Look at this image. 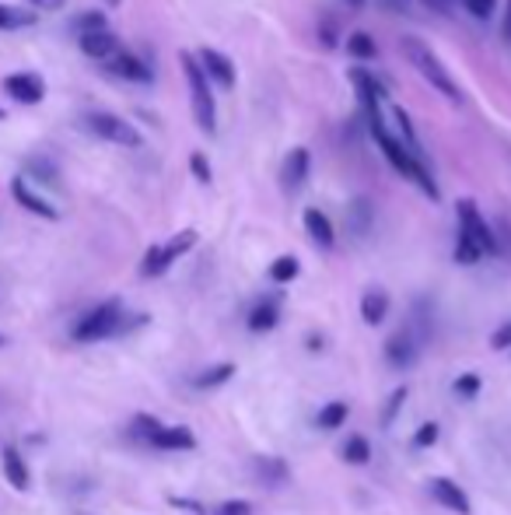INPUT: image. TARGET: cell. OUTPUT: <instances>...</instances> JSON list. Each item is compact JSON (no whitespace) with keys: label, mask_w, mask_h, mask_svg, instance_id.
<instances>
[{"label":"cell","mask_w":511,"mask_h":515,"mask_svg":"<svg viewBox=\"0 0 511 515\" xmlns=\"http://www.w3.org/2000/svg\"><path fill=\"white\" fill-rule=\"evenodd\" d=\"M182 63V74H186V84H189V99H193V116H196V126L204 133H214L218 130V106H214V95H211V81L200 67V60L193 53H179Z\"/></svg>","instance_id":"cell-3"},{"label":"cell","mask_w":511,"mask_h":515,"mask_svg":"<svg viewBox=\"0 0 511 515\" xmlns=\"http://www.w3.org/2000/svg\"><path fill=\"white\" fill-rule=\"evenodd\" d=\"M386 361L396 368V372H406L413 361H417V341L410 330H399L386 341Z\"/></svg>","instance_id":"cell-14"},{"label":"cell","mask_w":511,"mask_h":515,"mask_svg":"<svg viewBox=\"0 0 511 515\" xmlns=\"http://www.w3.org/2000/svg\"><path fill=\"white\" fill-rule=\"evenodd\" d=\"M424 4H427L431 11H438V14H449V11H452L455 0H424Z\"/></svg>","instance_id":"cell-42"},{"label":"cell","mask_w":511,"mask_h":515,"mask_svg":"<svg viewBox=\"0 0 511 515\" xmlns=\"http://www.w3.org/2000/svg\"><path fill=\"white\" fill-rule=\"evenodd\" d=\"M301 221H305V231H308V238L315 242V245H323V249H333V242H337V231H333V221L319 211V207H308L305 214H301Z\"/></svg>","instance_id":"cell-19"},{"label":"cell","mask_w":511,"mask_h":515,"mask_svg":"<svg viewBox=\"0 0 511 515\" xmlns=\"http://www.w3.org/2000/svg\"><path fill=\"white\" fill-rule=\"evenodd\" d=\"M347 4H350V7H361V4H364V0H347Z\"/></svg>","instance_id":"cell-44"},{"label":"cell","mask_w":511,"mask_h":515,"mask_svg":"<svg viewBox=\"0 0 511 515\" xmlns=\"http://www.w3.org/2000/svg\"><path fill=\"white\" fill-rule=\"evenodd\" d=\"M0 463H4V477L14 491H25L28 487V466H25V456L14 449V446H4L0 453Z\"/></svg>","instance_id":"cell-22"},{"label":"cell","mask_w":511,"mask_h":515,"mask_svg":"<svg viewBox=\"0 0 511 515\" xmlns=\"http://www.w3.org/2000/svg\"><path fill=\"white\" fill-rule=\"evenodd\" d=\"M505 39L511 43V4H508V18H505Z\"/></svg>","instance_id":"cell-43"},{"label":"cell","mask_w":511,"mask_h":515,"mask_svg":"<svg viewBox=\"0 0 511 515\" xmlns=\"http://www.w3.org/2000/svg\"><path fill=\"white\" fill-rule=\"evenodd\" d=\"M438 435H442V428H438L435 421H424V424L417 428V435H413V446H417V449H431V446L438 442Z\"/></svg>","instance_id":"cell-36"},{"label":"cell","mask_w":511,"mask_h":515,"mask_svg":"<svg viewBox=\"0 0 511 515\" xmlns=\"http://www.w3.org/2000/svg\"><path fill=\"white\" fill-rule=\"evenodd\" d=\"M455 214H459V231L483 253V256H498V231L487 225V218L480 214V207L473 200H459L455 204Z\"/></svg>","instance_id":"cell-5"},{"label":"cell","mask_w":511,"mask_h":515,"mask_svg":"<svg viewBox=\"0 0 511 515\" xmlns=\"http://www.w3.org/2000/svg\"><path fill=\"white\" fill-rule=\"evenodd\" d=\"M106 4H109V7H116V4H119V0H106Z\"/></svg>","instance_id":"cell-45"},{"label":"cell","mask_w":511,"mask_h":515,"mask_svg":"<svg viewBox=\"0 0 511 515\" xmlns=\"http://www.w3.org/2000/svg\"><path fill=\"white\" fill-rule=\"evenodd\" d=\"M252 470H256V477H259L267 487H281V484H287V477H291V466H287L281 456H256L252 459Z\"/></svg>","instance_id":"cell-21"},{"label":"cell","mask_w":511,"mask_h":515,"mask_svg":"<svg viewBox=\"0 0 511 515\" xmlns=\"http://www.w3.org/2000/svg\"><path fill=\"white\" fill-rule=\"evenodd\" d=\"M158 428H162V421H158V417H151V414H137V417H133V424H130V435H133L137 442H144V446H148V442H151V435H155Z\"/></svg>","instance_id":"cell-30"},{"label":"cell","mask_w":511,"mask_h":515,"mask_svg":"<svg viewBox=\"0 0 511 515\" xmlns=\"http://www.w3.org/2000/svg\"><path fill=\"white\" fill-rule=\"evenodd\" d=\"M427 491H431V498L442 505V509H449L455 515H473V502H469V495L449 480V477H431L427 480Z\"/></svg>","instance_id":"cell-9"},{"label":"cell","mask_w":511,"mask_h":515,"mask_svg":"<svg viewBox=\"0 0 511 515\" xmlns=\"http://www.w3.org/2000/svg\"><path fill=\"white\" fill-rule=\"evenodd\" d=\"M0 119H4V109H0Z\"/></svg>","instance_id":"cell-46"},{"label":"cell","mask_w":511,"mask_h":515,"mask_svg":"<svg viewBox=\"0 0 511 515\" xmlns=\"http://www.w3.org/2000/svg\"><path fill=\"white\" fill-rule=\"evenodd\" d=\"M0 343H4V337H0Z\"/></svg>","instance_id":"cell-47"},{"label":"cell","mask_w":511,"mask_h":515,"mask_svg":"<svg viewBox=\"0 0 511 515\" xmlns=\"http://www.w3.org/2000/svg\"><path fill=\"white\" fill-rule=\"evenodd\" d=\"M399 50L406 53V60L417 67V74L435 88V92H442L449 102H462V92H459V84H455V77H452V70L442 63V57L424 43V39H417V36H403L399 39Z\"/></svg>","instance_id":"cell-1"},{"label":"cell","mask_w":511,"mask_h":515,"mask_svg":"<svg viewBox=\"0 0 511 515\" xmlns=\"http://www.w3.org/2000/svg\"><path fill=\"white\" fill-rule=\"evenodd\" d=\"M84 126L95 137H102L109 144H119V148H140V141H144L137 126H130L126 119H119L113 113H84Z\"/></svg>","instance_id":"cell-6"},{"label":"cell","mask_w":511,"mask_h":515,"mask_svg":"<svg viewBox=\"0 0 511 515\" xmlns=\"http://www.w3.org/2000/svg\"><path fill=\"white\" fill-rule=\"evenodd\" d=\"M371 225H375V204L368 197H354L347 204V231L354 238H364L371 231Z\"/></svg>","instance_id":"cell-17"},{"label":"cell","mask_w":511,"mask_h":515,"mask_svg":"<svg viewBox=\"0 0 511 515\" xmlns=\"http://www.w3.org/2000/svg\"><path fill=\"white\" fill-rule=\"evenodd\" d=\"M347 417H350V403L330 400L319 414H315V428H319V431H337V428L347 424Z\"/></svg>","instance_id":"cell-23"},{"label":"cell","mask_w":511,"mask_h":515,"mask_svg":"<svg viewBox=\"0 0 511 515\" xmlns=\"http://www.w3.org/2000/svg\"><path fill=\"white\" fill-rule=\"evenodd\" d=\"M28 175H36L39 182H46V186H60V172L53 162H46V158H28Z\"/></svg>","instance_id":"cell-33"},{"label":"cell","mask_w":511,"mask_h":515,"mask_svg":"<svg viewBox=\"0 0 511 515\" xmlns=\"http://www.w3.org/2000/svg\"><path fill=\"white\" fill-rule=\"evenodd\" d=\"M491 343H494V350H511V319L508 323H501V326L494 330Z\"/></svg>","instance_id":"cell-39"},{"label":"cell","mask_w":511,"mask_h":515,"mask_svg":"<svg viewBox=\"0 0 511 515\" xmlns=\"http://www.w3.org/2000/svg\"><path fill=\"white\" fill-rule=\"evenodd\" d=\"M231 375H235V365H231V361H221V365H211V368H204L200 375H193V386H196V390H218V386L231 382Z\"/></svg>","instance_id":"cell-24"},{"label":"cell","mask_w":511,"mask_h":515,"mask_svg":"<svg viewBox=\"0 0 511 515\" xmlns=\"http://www.w3.org/2000/svg\"><path fill=\"white\" fill-rule=\"evenodd\" d=\"M462 7L473 14V18H480V21H487L491 14H494V7H498V0H462Z\"/></svg>","instance_id":"cell-37"},{"label":"cell","mask_w":511,"mask_h":515,"mask_svg":"<svg viewBox=\"0 0 511 515\" xmlns=\"http://www.w3.org/2000/svg\"><path fill=\"white\" fill-rule=\"evenodd\" d=\"M11 197H14V204L18 207H25L28 214H36V218H46V221H57L60 211L50 204V200H43L28 182H25V175H14L11 179Z\"/></svg>","instance_id":"cell-10"},{"label":"cell","mask_w":511,"mask_h":515,"mask_svg":"<svg viewBox=\"0 0 511 515\" xmlns=\"http://www.w3.org/2000/svg\"><path fill=\"white\" fill-rule=\"evenodd\" d=\"M4 95L18 106H39L46 99V81L39 74H7L4 77Z\"/></svg>","instance_id":"cell-8"},{"label":"cell","mask_w":511,"mask_h":515,"mask_svg":"<svg viewBox=\"0 0 511 515\" xmlns=\"http://www.w3.org/2000/svg\"><path fill=\"white\" fill-rule=\"evenodd\" d=\"M379 7H386V11H396V14H410V0H375Z\"/></svg>","instance_id":"cell-40"},{"label":"cell","mask_w":511,"mask_h":515,"mask_svg":"<svg viewBox=\"0 0 511 515\" xmlns=\"http://www.w3.org/2000/svg\"><path fill=\"white\" fill-rule=\"evenodd\" d=\"M32 7H39V11H60L67 0H28Z\"/></svg>","instance_id":"cell-41"},{"label":"cell","mask_w":511,"mask_h":515,"mask_svg":"<svg viewBox=\"0 0 511 515\" xmlns=\"http://www.w3.org/2000/svg\"><path fill=\"white\" fill-rule=\"evenodd\" d=\"M308 169H312V155L308 148H291L284 158V169H281V186L287 193H298L308 179Z\"/></svg>","instance_id":"cell-12"},{"label":"cell","mask_w":511,"mask_h":515,"mask_svg":"<svg viewBox=\"0 0 511 515\" xmlns=\"http://www.w3.org/2000/svg\"><path fill=\"white\" fill-rule=\"evenodd\" d=\"M189 172H193V179H196V182H204V186H211V182H214V169H211L207 155H200V151H193V155H189Z\"/></svg>","instance_id":"cell-35"},{"label":"cell","mask_w":511,"mask_h":515,"mask_svg":"<svg viewBox=\"0 0 511 515\" xmlns=\"http://www.w3.org/2000/svg\"><path fill=\"white\" fill-rule=\"evenodd\" d=\"M214 515H252V502H245V498H231V502H221Z\"/></svg>","instance_id":"cell-38"},{"label":"cell","mask_w":511,"mask_h":515,"mask_svg":"<svg viewBox=\"0 0 511 515\" xmlns=\"http://www.w3.org/2000/svg\"><path fill=\"white\" fill-rule=\"evenodd\" d=\"M480 390H483V382H480V375L476 372H462L459 379L452 382V393L459 397V400H476L480 397Z\"/></svg>","instance_id":"cell-29"},{"label":"cell","mask_w":511,"mask_h":515,"mask_svg":"<svg viewBox=\"0 0 511 515\" xmlns=\"http://www.w3.org/2000/svg\"><path fill=\"white\" fill-rule=\"evenodd\" d=\"M386 316H389V294H386L382 287H368V291L361 294V319H364L368 326H379Z\"/></svg>","instance_id":"cell-20"},{"label":"cell","mask_w":511,"mask_h":515,"mask_svg":"<svg viewBox=\"0 0 511 515\" xmlns=\"http://www.w3.org/2000/svg\"><path fill=\"white\" fill-rule=\"evenodd\" d=\"M406 397H410V390H406V386H396V390H393V397H389L386 410H382V428H393V421H396V414L403 410Z\"/></svg>","instance_id":"cell-34"},{"label":"cell","mask_w":511,"mask_h":515,"mask_svg":"<svg viewBox=\"0 0 511 515\" xmlns=\"http://www.w3.org/2000/svg\"><path fill=\"white\" fill-rule=\"evenodd\" d=\"M196 231L193 229H182L179 235H172L169 242H162V245H151L148 253H144V263H140V274L144 278H162L165 270H169L172 263L179 260V256H186L193 245H196Z\"/></svg>","instance_id":"cell-4"},{"label":"cell","mask_w":511,"mask_h":515,"mask_svg":"<svg viewBox=\"0 0 511 515\" xmlns=\"http://www.w3.org/2000/svg\"><path fill=\"white\" fill-rule=\"evenodd\" d=\"M249 330L252 334H270L277 323H281V302L277 298H259L252 309H249Z\"/></svg>","instance_id":"cell-18"},{"label":"cell","mask_w":511,"mask_h":515,"mask_svg":"<svg viewBox=\"0 0 511 515\" xmlns=\"http://www.w3.org/2000/svg\"><path fill=\"white\" fill-rule=\"evenodd\" d=\"M347 53L357 60H375L379 57V46H375V39L368 32H350L347 36Z\"/></svg>","instance_id":"cell-28"},{"label":"cell","mask_w":511,"mask_h":515,"mask_svg":"<svg viewBox=\"0 0 511 515\" xmlns=\"http://www.w3.org/2000/svg\"><path fill=\"white\" fill-rule=\"evenodd\" d=\"M200 67H204V74H207V81H214V84H221V88H231L235 84V63L221 53V50H200Z\"/></svg>","instance_id":"cell-15"},{"label":"cell","mask_w":511,"mask_h":515,"mask_svg":"<svg viewBox=\"0 0 511 515\" xmlns=\"http://www.w3.org/2000/svg\"><path fill=\"white\" fill-rule=\"evenodd\" d=\"M77 46H81V53H84L88 60H102V63L119 53V39H116L109 28H102V32H88V36H77Z\"/></svg>","instance_id":"cell-16"},{"label":"cell","mask_w":511,"mask_h":515,"mask_svg":"<svg viewBox=\"0 0 511 515\" xmlns=\"http://www.w3.org/2000/svg\"><path fill=\"white\" fill-rule=\"evenodd\" d=\"M28 25H36L32 11L14 7V4H0V32H18V28H28Z\"/></svg>","instance_id":"cell-25"},{"label":"cell","mask_w":511,"mask_h":515,"mask_svg":"<svg viewBox=\"0 0 511 515\" xmlns=\"http://www.w3.org/2000/svg\"><path fill=\"white\" fill-rule=\"evenodd\" d=\"M340 456H343V463H350V466H364V463L371 459V442H368L364 435H347Z\"/></svg>","instance_id":"cell-26"},{"label":"cell","mask_w":511,"mask_h":515,"mask_svg":"<svg viewBox=\"0 0 511 515\" xmlns=\"http://www.w3.org/2000/svg\"><path fill=\"white\" fill-rule=\"evenodd\" d=\"M123 330H126L123 302H119V298H109V302L95 305L92 312H84V316L74 323L70 337H74L77 343H95V341H109V337L123 334Z\"/></svg>","instance_id":"cell-2"},{"label":"cell","mask_w":511,"mask_h":515,"mask_svg":"<svg viewBox=\"0 0 511 515\" xmlns=\"http://www.w3.org/2000/svg\"><path fill=\"white\" fill-rule=\"evenodd\" d=\"M106 70H109L113 77H123V81H137V84H148V81H155V77H151V70H148V63H144V60H137L133 53H126V50H119L116 57L106 60Z\"/></svg>","instance_id":"cell-13"},{"label":"cell","mask_w":511,"mask_h":515,"mask_svg":"<svg viewBox=\"0 0 511 515\" xmlns=\"http://www.w3.org/2000/svg\"><path fill=\"white\" fill-rule=\"evenodd\" d=\"M102 28H109L102 11H88V14H77V18H74V32H77V36H88V32H102Z\"/></svg>","instance_id":"cell-32"},{"label":"cell","mask_w":511,"mask_h":515,"mask_svg":"<svg viewBox=\"0 0 511 515\" xmlns=\"http://www.w3.org/2000/svg\"><path fill=\"white\" fill-rule=\"evenodd\" d=\"M347 77H350V84H354V92H357V99H361V106H364V113H368V126H379L382 123V102H386V88L379 84V77H371L368 70H361V67H354V70H347Z\"/></svg>","instance_id":"cell-7"},{"label":"cell","mask_w":511,"mask_h":515,"mask_svg":"<svg viewBox=\"0 0 511 515\" xmlns=\"http://www.w3.org/2000/svg\"><path fill=\"white\" fill-rule=\"evenodd\" d=\"M267 274H270V281H274V285H291V281L301 274V263H298L294 256H277V260L270 263V270H267Z\"/></svg>","instance_id":"cell-27"},{"label":"cell","mask_w":511,"mask_h":515,"mask_svg":"<svg viewBox=\"0 0 511 515\" xmlns=\"http://www.w3.org/2000/svg\"><path fill=\"white\" fill-rule=\"evenodd\" d=\"M480 256H483V253H480V249H476V245H473V242H469V238L459 231V235H455V249H452L455 263H462V267H473Z\"/></svg>","instance_id":"cell-31"},{"label":"cell","mask_w":511,"mask_h":515,"mask_svg":"<svg viewBox=\"0 0 511 515\" xmlns=\"http://www.w3.org/2000/svg\"><path fill=\"white\" fill-rule=\"evenodd\" d=\"M148 446L158 453H189V449H196V435L186 424H162Z\"/></svg>","instance_id":"cell-11"}]
</instances>
